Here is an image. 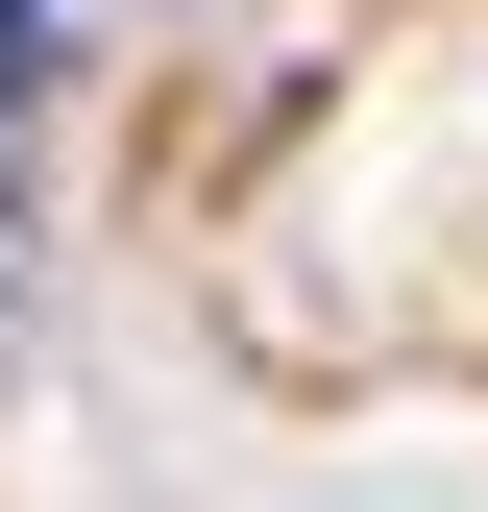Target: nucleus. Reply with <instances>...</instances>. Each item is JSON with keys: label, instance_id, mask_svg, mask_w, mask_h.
Instances as JSON below:
<instances>
[{"label": "nucleus", "instance_id": "nucleus-2", "mask_svg": "<svg viewBox=\"0 0 488 512\" xmlns=\"http://www.w3.org/2000/svg\"><path fill=\"white\" fill-rule=\"evenodd\" d=\"M25 220H49V171H25V122H0V342H25Z\"/></svg>", "mask_w": 488, "mask_h": 512}, {"label": "nucleus", "instance_id": "nucleus-1", "mask_svg": "<svg viewBox=\"0 0 488 512\" xmlns=\"http://www.w3.org/2000/svg\"><path fill=\"white\" fill-rule=\"evenodd\" d=\"M98 25H122V0H0V122H25L49 74H74V49H98Z\"/></svg>", "mask_w": 488, "mask_h": 512}]
</instances>
